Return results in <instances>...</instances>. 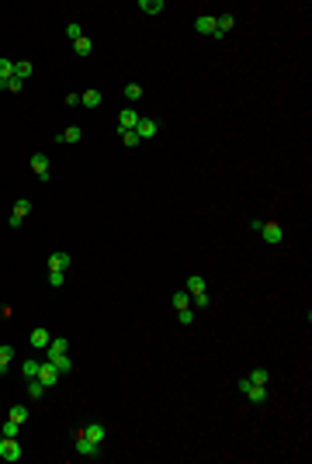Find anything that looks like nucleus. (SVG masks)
<instances>
[{"mask_svg":"<svg viewBox=\"0 0 312 464\" xmlns=\"http://www.w3.org/2000/svg\"><path fill=\"white\" fill-rule=\"evenodd\" d=\"M239 391H243V395H246V399H250L254 406H264V402L271 399V391H267V385H250L246 378L239 381Z\"/></svg>","mask_w":312,"mask_h":464,"instance_id":"f257e3e1","label":"nucleus"},{"mask_svg":"<svg viewBox=\"0 0 312 464\" xmlns=\"http://www.w3.org/2000/svg\"><path fill=\"white\" fill-rule=\"evenodd\" d=\"M21 454H24V450H21L18 437H4V440H0V457H4V461H7V464L21 461Z\"/></svg>","mask_w":312,"mask_h":464,"instance_id":"f03ea898","label":"nucleus"},{"mask_svg":"<svg viewBox=\"0 0 312 464\" xmlns=\"http://www.w3.org/2000/svg\"><path fill=\"white\" fill-rule=\"evenodd\" d=\"M32 170H35V177H39V180H49V177H52L49 156H45V153H32Z\"/></svg>","mask_w":312,"mask_h":464,"instance_id":"7ed1b4c3","label":"nucleus"},{"mask_svg":"<svg viewBox=\"0 0 312 464\" xmlns=\"http://www.w3.org/2000/svg\"><path fill=\"white\" fill-rule=\"evenodd\" d=\"M260 236H264V243H271V246H277V243L285 239V229H281L277 222H264V225H260Z\"/></svg>","mask_w":312,"mask_h":464,"instance_id":"20e7f679","label":"nucleus"},{"mask_svg":"<svg viewBox=\"0 0 312 464\" xmlns=\"http://www.w3.org/2000/svg\"><path fill=\"white\" fill-rule=\"evenodd\" d=\"M73 444H77V454H83V457H98V454H101V444L87 440L83 433H77V440H73Z\"/></svg>","mask_w":312,"mask_h":464,"instance_id":"39448f33","label":"nucleus"},{"mask_svg":"<svg viewBox=\"0 0 312 464\" xmlns=\"http://www.w3.org/2000/svg\"><path fill=\"white\" fill-rule=\"evenodd\" d=\"M28 212H32V205H28L24 197H21V201H14V212H11V218H7V222H11V229H18L21 222L28 218Z\"/></svg>","mask_w":312,"mask_h":464,"instance_id":"423d86ee","label":"nucleus"},{"mask_svg":"<svg viewBox=\"0 0 312 464\" xmlns=\"http://www.w3.org/2000/svg\"><path fill=\"white\" fill-rule=\"evenodd\" d=\"M136 125H139V115H136V108H125V111L118 115V128H121V132H132Z\"/></svg>","mask_w":312,"mask_h":464,"instance_id":"0eeeda50","label":"nucleus"},{"mask_svg":"<svg viewBox=\"0 0 312 464\" xmlns=\"http://www.w3.org/2000/svg\"><path fill=\"white\" fill-rule=\"evenodd\" d=\"M80 433H83L87 440H94V444H104V437H108V429H104L101 423H87L83 429H80Z\"/></svg>","mask_w":312,"mask_h":464,"instance_id":"6e6552de","label":"nucleus"},{"mask_svg":"<svg viewBox=\"0 0 312 464\" xmlns=\"http://www.w3.org/2000/svg\"><path fill=\"white\" fill-rule=\"evenodd\" d=\"M56 378H59V371H56V364H52V360L39 368V381H42L45 388H52V385H56Z\"/></svg>","mask_w":312,"mask_h":464,"instance_id":"1a4fd4ad","label":"nucleus"},{"mask_svg":"<svg viewBox=\"0 0 312 464\" xmlns=\"http://www.w3.org/2000/svg\"><path fill=\"white\" fill-rule=\"evenodd\" d=\"M73 260H70V253H63V250H56L52 256H49V271H63L66 274V267H70Z\"/></svg>","mask_w":312,"mask_h":464,"instance_id":"9d476101","label":"nucleus"},{"mask_svg":"<svg viewBox=\"0 0 312 464\" xmlns=\"http://www.w3.org/2000/svg\"><path fill=\"white\" fill-rule=\"evenodd\" d=\"M156 128H160V125H156L153 118H139L136 136H139V139H153V136H156Z\"/></svg>","mask_w":312,"mask_h":464,"instance_id":"9b49d317","label":"nucleus"},{"mask_svg":"<svg viewBox=\"0 0 312 464\" xmlns=\"http://www.w3.org/2000/svg\"><path fill=\"white\" fill-rule=\"evenodd\" d=\"M233 24H236L233 14H222V18H215V35H212V39H222L226 31H233Z\"/></svg>","mask_w":312,"mask_h":464,"instance_id":"f8f14e48","label":"nucleus"},{"mask_svg":"<svg viewBox=\"0 0 312 464\" xmlns=\"http://www.w3.org/2000/svg\"><path fill=\"white\" fill-rule=\"evenodd\" d=\"M49 360L52 357H59V353H70V340H63V336H56V340H49Z\"/></svg>","mask_w":312,"mask_h":464,"instance_id":"ddd939ff","label":"nucleus"},{"mask_svg":"<svg viewBox=\"0 0 312 464\" xmlns=\"http://www.w3.org/2000/svg\"><path fill=\"white\" fill-rule=\"evenodd\" d=\"M198 35H215V18H208V14H201V18L195 21Z\"/></svg>","mask_w":312,"mask_h":464,"instance_id":"4468645a","label":"nucleus"},{"mask_svg":"<svg viewBox=\"0 0 312 464\" xmlns=\"http://www.w3.org/2000/svg\"><path fill=\"white\" fill-rule=\"evenodd\" d=\"M184 291H188V294H198V291H205V277H201V274H191V277L184 281Z\"/></svg>","mask_w":312,"mask_h":464,"instance_id":"2eb2a0df","label":"nucleus"},{"mask_svg":"<svg viewBox=\"0 0 312 464\" xmlns=\"http://www.w3.org/2000/svg\"><path fill=\"white\" fill-rule=\"evenodd\" d=\"M49 340H52V336H49V329H32V347H42V350H45V347H49Z\"/></svg>","mask_w":312,"mask_h":464,"instance_id":"dca6fc26","label":"nucleus"},{"mask_svg":"<svg viewBox=\"0 0 312 464\" xmlns=\"http://www.w3.org/2000/svg\"><path fill=\"white\" fill-rule=\"evenodd\" d=\"M250 385H271V371H264V368H254L250 371V378H246Z\"/></svg>","mask_w":312,"mask_h":464,"instance_id":"f3484780","label":"nucleus"},{"mask_svg":"<svg viewBox=\"0 0 312 464\" xmlns=\"http://www.w3.org/2000/svg\"><path fill=\"white\" fill-rule=\"evenodd\" d=\"M80 139H83V132H80L77 125H70L63 136H56V142H70V146H73V142H80Z\"/></svg>","mask_w":312,"mask_h":464,"instance_id":"a211bd4d","label":"nucleus"},{"mask_svg":"<svg viewBox=\"0 0 312 464\" xmlns=\"http://www.w3.org/2000/svg\"><path fill=\"white\" fill-rule=\"evenodd\" d=\"M52 364H56L59 374H66V371H73V357H70V353H59V357H52Z\"/></svg>","mask_w":312,"mask_h":464,"instance_id":"6ab92c4d","label":"nucleus"},{"mask_svg":"<svg viewBox=\"0 0 312 464\" xmlns=\"http://www.w3.org/2000/svg\"><path fill=\"white\" fill-rule=\"evenodd\" d=\"M170 302H174L177 312H180V309H191V294H188V291H174V298H170Z\"/></svg>","mask_w":312,"mask_h":464,"instance_id":"aec40b11","label":"nucleus"},{"mask_svg":"<svg viewBox=\"0 0 312 464\" xmlns=\"http://www.w3.org/2000/svg\"><path fill=\"white\" fill-rule=\"evenodd\" d=\"M73 52H77V56H90V52H94V42L90 39H77L73 42Z\"/></svg>","mask_w":312,"mask_h":464,"instance_id":"412c9836","label":"nucleus"},{"mask_svg":"<svg viewBox=\"0 0 312 464\" xmlns=\"http://www.w3.org/2000/svg\"><path fill=\"white\" fill-rule=\"evenodd\" d=\"M80 104H83V108H98V104H101V90H83Z\"/></svg>","mask_w":312,"mask_h":464,"instance_id":"4be33fe9","label":"nucleus"},{"mask_svg":"<svg viewBox=\"0 0 312 464\" xmlns=\"http://www.w3.org/2000/svg\"><path fill=\"white\" fill-rule=\"evenodd\" d=\"M139 11H146V14H160V11H163V0H139Z\"/></svg>","mask_w":312,"mask_h":464,"instance_id":"5701e85b","label":"nucleus"},{"mask_svg":"<svg viewBox=\"0 0 312 464\" xmlns=\"http://www.w3.org/2000/svg\"><path fill=\"white\" fill-rule=\"evenodd\" d=\"M11 77H14V62H11V59H4V56H0V83H7Z\"/></svg>","mask_w":312,"mask_h":464,"instance_id":"b1692460","label":"nucleus"},{"mask_svg":"<svg viewBox=\"0 0 312 464\" xmlns=\"http://www.w3.org/2000/svg\"><path fill=\"white\" fill-rule=\"evenodd\" d=\"M14 77H18V80H28V77H32V62H28V59L14 62Z\"/></svg>","mask_w":312,"mask_h":464,"instance_id":"393cba45","label":"nucleus"},{"mask_svg":"<svg viewBox=\"0 0 312 464\" xmlns=\"http://www.w3.org/2000/svg\"><path fill=\"white\" fill-rule=\"evenodd\" d=\"M139 97H142V87H139V83H125V101H129V104H136Z\"/></svg>","mask_w":312,"mask_h":464,"instance_id":"a878e982","label":"nucleus"},{"mask_svg":"<svg viewBox=\"0 0 312 464\" xmlns=\"http://www.w3.org/2000/svg\"><path fill=\"white\" fill-rule=\"evenodd\" d=\"M28 395H32V399H42V395H45V385H42L39 378H28Z\"/></svg>","mask_w":312,"mask_h":464,"instance_id":"bb28decb","label":"nucleus"},{"mask_svg":"<svg viewBox=\"0 0 312 464\" xmlns=\"http://www.w3.org/2000/svg\"><path fill=\"white\" fill-rule=\"evenodd\" d=\"M39 360H24V364H21V371H24V381H28V378H39Z\"/></svg>","mask_w":312,"mask_h":464,"instance_id":"cd10ccee","label":"nucleus"},{"mask_svg":"<svg viewBox=\"0 0 312 464\" xmlns=\"http://www.w3.org/2000/svg\"><path fill=\"white\" fill-rule=\"evenodd\" d=\"M11 360H14V347H7V343H4V347H0V371H7V364H11Z\"/></svg>","mask_w":312,"mask_h":464,"instance_id":"c85d7f7f","label":"nucleus"},{"mask_svg":"<svg viewBox=\"0 0 312 464\" xmlns=\"http://www.w3.org/2000/svg\"><path fill=\"white\" fill-rule=\"evenodd\" d=\"M7 419H14V423H21V426H24V419H28V406H14Z\"/></svg>","mask_w":312,"mask_h":464,"instance_id":"c756f323","label":"nucleus"},{"mask_svg":"<svg viewBox=\"0 0 312 464\" xmlns=\"http://www.w3.org/2000/svg\"><path fill=\"white\" fill-rule=\"evenodd\" d=\"M0 433H4V437H18V433H21V423H14V419H7V423L0 426Z\"/></svg>","mask_w":312,"mask_h":464,"instance_id":"7c9ffc66","label":"nucleus"},{"mask_svg":"<svg viewBox=\"0 0 312 464\" xmlns=\"http://www.w3.org/2000/svg\"><path fill=\"white\" fill-rule=\"evenodd\" d=\"M45 281H49V288H63L66 274H63V271H49V277H45Z\"/></svg>","mask_w":312,"mask_h":464,"instance_id":"2f4dec72","label":"nucleus"},{"mask_svg":"<svg viewBox=\"0 0 312 464\" xmlns=\"http://www.w3.org/2000/svg\"><path fill=\"white\" fill-rule=\"evenodd\" d=\"M191 298H195V309H208V305H212L208 291H198V294H191Z\"/></svg>","mask_w":312,"mask_h":464,"instance_id":"473e14b6","label":"nucleus"},{"mask_svg":"<svg viewBox=\"0 0 312 464\" xmlns=\"http://www.w3.org/2000/svg\"><path fill=\"white\" fill-rule=\"evenodd\" d=\"M177 322H180V326H191V322H195V309H180L177 312Z\"/></svg>","mask_w":312,"mask_h":464,"instance_id":"72a5a7b5","label":"nucleus"},{"mask_svg":"<svg viewBox=\"0 0 312 464\" xmlns=\"http://www.w3.org/2000/svg\"><path fill=\"white\" fill-rule=\"evenodd\" d=\"M0 90H14V94H18V90H24V80L11 77V80H7V83H0Z\"/></svg>","mask_w":312,"mask_h":464,"instance_id":"f704fd0d","label":"nucleus"},{"mask_svg":"<svg viewBox=\"0 0 312 464\" xmlns=\"http://www.w3.org/2000/svg\"><path fill=\"white\" fill-rule=\"evenodd\" d=\"M66 35H70V39L77 42V39H83V28H80L77 21H70V24H66Z\"/></svg>","mask_w":312,"mask_h":464,"instance_id":"c9c22d12","label":"nucleus"},{"mask_svg":"<svg viewBox=\"0 0 312 464\" xmlns=\"http://www.w3.org/2000/svg\"><path fill=\"white\" fill-rule=\"evenodd\" d=\"M121 142H125V146H139V136H136V128H132V132H121Z\"/></svg>","mask_w":312,"mask_h":464,"instance_id":"e433bc0d","label":"nucleus"},{"mask_svg":"<svg viewBox=\"0 0 312 464\" xmlns=\"http://www.w3.org/2000/svg\"><path fill=\"white\" fill-rule=\"evenodd\" d=\"M0 319H11V305H0Z\"/></svg>","mask_w":312,"mask_h":464,"instance_id":"4c0bfd02","label":"nucleus"},{"mask_svg":"<svg viewBox=\"0 0 312 464\" xmlns=\"http://www.w3.org/2000/svg\"><path fill=\"white\" fill-rule=\"evenodd\" d=\"M0 440H4V433H0Z\"/></svg>","mask_w":312,"mask_h":464,"instance_id":"58836bf2","label":"nucleus"},{"mask_svg":"<svg viewBox=\"0 0 312 464\" xmlns=\"http://www.w3.org/2000/svg\"><path fill=\"white\" fill-rule=\"evenodd\" d=\"M0 374H4V371H0Z\"/></svg>","mask_w":312,"mask_h":464,"instance_id":"ea45409f","label":"nucleus"}]
</instances>
